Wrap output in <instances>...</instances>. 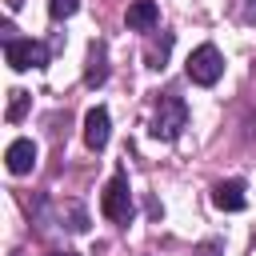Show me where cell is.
I'll return each mask as SVG.
<instances>
[{
	"instance_id": "12",
	"label": "cell",
	"mask_w": 256,
	"mask_h": 256,
	"mask_svg": "<svg viewBox=\"0 0 256 256\" xmlns=\"http://www.w3.org/2000/svg\"><path fill=\"white\" fill-rule=\"evenodd\" d=\"M80 8V0H48V12L56 16V20H64V16H72Z\"/></svg>"
},
{
	"instance_id": "4",
	"label": "cell",
	"mask_w": 256,
	"mask_h": 256,
	"mask_svg": "<svg viewBox=\"0 0 256 256\" xmlns=\"http://www.w3.org/2000/svg\"><path fill=\"white\" fill-rule=\"evenodd\" d=\"M4 60H8L16 72L44 68V64H48V48H44L40 40H12V44H4Z\"/></svg>"
},
{
	"instance_id": "9",
	"label": "cell",
	"mask_w": 256,
	"mask_h": 256,
	"mask_svg": "<svg viewBox=\"0 0 256 256\" xmlns=\"http://www.w3.org/2000/svg\"><path fill=\"white\" fill-rule=\"evenodd\" d=\"M108 80V48L104 44H92V52H88V72H84V84L88 88H100Z\"/></svg>"
},
{
	"instance_id": "10",
	"label": "cell",
	"mask_w": 256,
	"mask_h": 256,
	"mask_svg": "<svg viewBox=\"0 0 256 256\" xmlns=\"http://www.w3.org/2000/svg\"><path fill=\"white\" fill-rule=\"evenodd\" d=\"M168 48H172V32H164V36H160V40L148 48V56H144V60H148V68H164V60H168Z\"/></svg>"
},
{
	"instance_id": "2",
	"label": "cell",
	"mask_w": 256,
	"mask_h": 256,
	"mask_svg": "<svg viewBox=\"0 0 256 256\" xmlns=\"http://www.w3.org/2000/svg\"><path fill=\"white\" fill-rule=\"evenodd\" d=\"M220 76H224V56H220V48H216V44H200V48L188 56V80L212 88Z\"/></svg>"
},
{
	"instance_id": "6",
	"label": "cell",
	"mask_w": 256,
	"mask_h": 256,
	"mask_svg": "<svg viewBox=\"0 0 256 256\" xmlns=\"http://www.w3.org/2000/svg\"><path fill=\"white\" fill-rule=\"evenodd\" d=\"M36 144L32 140H12L8 144V152H4V160H8V172L12 176H24V172H32L36 168Z\"/></svg>"
},
{
	"instance_id": "13",
	"label": "cell",
	"mask_w": 256,
	"mask_h": 256,
	"mask_svg": "<svg viewBox=\"0 0 256 256\" xmlns=\"http://www.w3.org/2000/svg\"><path fill=\"white\" fill-rule=\"evenodd\" d=\"M220 248H224L220 240H208V244H200V248H196V256H220Z\"/></svg>"
},
{
	"instance_id": "3",
	"label": "cell",
	"mask_w": 256,
	"mask_h": 256,
	"mask_svg": "<svg viewBox=\"0 0 256 256\" xmlns=\"http://www.w3.org/2000/svg\"><path fill=\"white\" fill-rule=\"evenodd\" d=\"M100 212H104L108 220H116V224H128V220H132V188H128V176H124V172H116V176L108 180V188H104V196H100Z\"/></svg>"
},
{
	"instance_id": "1",
	"label": "cell",
	"mask_w": 256,
	"mask_h": 256,
	"mask_svg": "<svg viewBox=\"0 0 256 256\" xmlns=\"http://www.w3.org/2000/svg\"><path fill=\"white\" fill-rule=\"evenodd\" d=\"M188 128V104L180 100V96H160V104H156V116H152V136L156 140H176L180 132Z\"/></svg>"
},
{
	"instance_id": "5",
	"label": "cell",
	"mask_w": 256,
	"mask_h": 256,
	"mask_svg": "<svg viewBox=\"0 0 256 256\" xmlns=\"http://www.w3.org/2000/svg\"><path fill=\"white\" fill-rule=\"evenodd\" d=\"M108 136H112V120H108V108H92V112L84 116V144H88L92 152H100V148L108 144Z\"/></svg>"
},
{
	"instance_id": "8",
	"label": "cell",
	"mask_w": 256,
	"mask_h": 256,
	"mask_svg": "<svg viewBox=\"0 0 256 256\" xmlns=\"http://www.w3.org/2000/svg\"><path fill=\"white\" fill-rule=\"evenodd\" d=\"M156 24H160V8H156L152 0H132V4H128V28L152 32Z\"/></svg>"
},
{
	"instance_id": "11",
	"label": "cell",
	"mask_w": 256,
	"mask_h": 256,
	"mask_svg": "<svg viewBox=\"0 0 256 256\" xmlns=\"http://www.w3.org/2000/svg\"><path fill=\"white\" fill-rule=\"evenodd\" d=\"M28 100H32V96H28L24 88H12V92H8V120H12V124H16V120H24Z\"/></svg>"
},
{
	"instance_id": "7",
	"label": "cell",
	"mask_w": 256,
	"mask_h": 256,
	"mask_svg": "<svg viewBox=\"0 0 256 256\" xmlns=\"http://www.w3.org/2000/svg\"><path fill=\"white\" fill-rule=\"evenodd\" d=\"M212 204L224 208V212H240V208L248 204V196H244V180H220V184L212 188Z\"/></svg>"
},
{
	"instance_id": "14",
	"label": "cell",
	"mask_w": 256,
	"mask_h": 256,
	"mask_svg": "<svg viewBox=\"0 0 256 256\" xmlns=\"http://www.w3.org/2000/svg\"><path fill=\"white\" fill-rule=\"evenodd\" d=\"M48 256H76V252H48Z\"/></svg>"
}]
</instances>
